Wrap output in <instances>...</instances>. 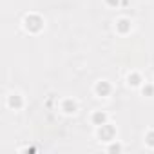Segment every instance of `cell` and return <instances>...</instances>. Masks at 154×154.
<instances>
[{
    "label": "cell",
    "mask_w": 154,
    "mask_h": 154,
    "mask_svg": "<svg viewBox=\"0 0 154 154\" xmlns=\"http://www.w3.org/2000/svg\"><path fill=\"white\" fill-rule=\"evenodd\" d=\"M42 24H44V22H42V18H40V17H36V15H31V17H27V18H26V27H27L29 31H35V33H36V31H40V29H42Z\"/></svg>",
    "instance_id": "6da1fadb"
},
{
    "label": "cell",
    "mask_w": 154,
    "mask_h": 154,
    "mask_svg": "<svg viewBox=\"0 0 154 154\" xmlns=\"http://www.w3.org/2000/svg\"><path fill=\"white\" fill-rule=\"evenodd\" d=\"M96 93H98L100 96H107V94L111 93V85H109L107 82H100V84L96 85Z\"/></svg>",
    "instance_id": "7a4b0ae2"
},
{
    "label": "cell",
    "mask_w": 154,
    "mask_h": 154,
    "mask_svg": "<svg viewBox=\"0 0 154 154\" xmlns=\"http://www.w3.org/2000/svg\"><path fill=\"white\" fill-rule=\"evenodd\" d=\"M116 27H118V31H120V33H127V31L131 29V22H129L127 18H122V20H118Z\"/></svg>",
    "instance_id": "3957f363"
},
{
    "label": "cell",
    "mask_w": 154,
    "mask_h": 154,
    "mask_svg": "<svg viewBox=\"0 0 154 154\" xmlns=\"http://www.w3.org/2000/svg\"><path fill=\"white\" fill-rule=\"evenodd\" d=\"M9 105H11V107H15V109L22 107V100H20V96H18V94H13V96L9 98Z\"/></svg>",
    "instance_id": "277c9868"
},
{
    "label": "cell",
    "mask_w": 154,
    "mask_h": 154,
    "mask_svg": "<svg viewBox=\"0 0 154 154\" xmlns=\"http://www.w3.org/2000/svg\"><path fill=\"white\" fill-rule=\"evenodd\" d=\"M100 136L109 140V138L112 136V129H111V127H107V125H102V129H100Z\"/></svg>",
    "instance_id": "5b68a950"
},
{
    "label": "cell",
    "mask_w": 154,
    "mask_h": 154,
    "mask_svg": "<svg viewBox=\"0 0 154 154\" xmlns=\"http://www.w3.org/2000/svg\"><path fill=\"white\" fill-rule=\"evenodd\" d=\"M93 122L98 123V125H103V122H105V114H103V112H96V114L93 116Z\"/></svg>",
    "instance_id": "8992f818"
},
{
    "label": "cell",
    "mask_w": 154,
    "mask_h": 154,
    "mask_svg": "<svg viewBox=\"0 0 154 154\" xmlns=\"http://www.w3.org/2000/svg\"><path fill=\"white\" fill-rule=\"evenodd\" d=\"M63 109H65V112H74V109H76V105L71 102V100H67L65 103H63Z\"/></svg>",
    "instance_id": "52a82bcc"
},
{
    "label": "cell",
    "mask_w": 154,
    "mask_h": 154,
    "mask_svg": "<svg viewBox=\"0 0 154 154\" xmlns=\"http://www.w3.org/2000/svg\"><path fill=\"white\" fill-rule=\"evenodd\" d=\"M129 84L131 85H140V76L138 74H131L129 76Z\"/></svg>",
    "instance_id": "ba28073f"
},
{
    "label": "cell",
    "mask_w": 154,
    "mask_h": 154,
    "mask_svg": "<svg viewBox=\"0 0 154 154\" xmlns=\"http://www.w3.org/2000/svg\"><path fill=\"white\" fill-rule=\"evenodd\" d=\"M154 93V87L152 85H147V87H143V94H147V96H150Z\"/></svg>",
    "instance_id": "9c48e42d"
},
{
    "label": "cell",
    "mask_w": 154,
    "mask_h": 154,
    "mask_svg": "<svg viewBox=\"0 0 154 154\" xmlns=\"http://www.w3.org/2000/svg\"><path fill=\"white\" fill-rule=\"evenodd\" d=\"M147 140H149V143H150V145H154V132H150V134L147 136Z\"/></svg>",
    "instance_id": "30bf717a"
},
{
    "label": "cell",
    "mask_w": 154,
    "mask_h": 154,
    "mask_svg": "<svg viewBox=\"0 0 154 154\" xmlns=\"http://www.w3.org/2000/svg\"><path fill=\"white\" fill-rule=\"evenodd\" d=\"M109 6H118V0H107Z\"/></svg>",
    "instance_id": "8fae6325"
}]
</instances>
